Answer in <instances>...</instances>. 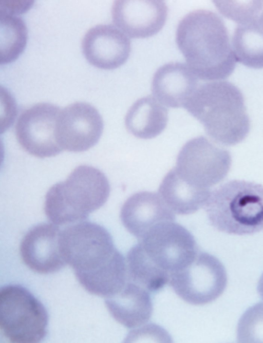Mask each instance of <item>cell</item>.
I'll return each mask as SVG.
<instances>
[{
	"label": "cell",
	"instance_id": "4",
	"mask_svg": "<svg viewBox=\"0 0 263 343\" xmlns=\"http://www.w3.org/2000/svg\"><path fill=\"white\" fill-rule=\"evenodd\" d=\"M110 190L108 180L101 170L91 166H79L65 181L48 190L45 214L57 225L83 221L105 203Z\"/></svg>",
	"mask_w": 263,
	"mask_h": 343
},
{
	"label": "cell",
	"instance_id": "26",
	"mask_svg": "<svg viewBox=\"0 0 263 343\" xmlns=\"http://www.w3.org/2000/svg\"><path fill=\"white\" fill-rule=\"evenodd\" d=\"M258 293L263 301V273L260 276L257 285Z\"/></svg>",
	"mask_w": 263,
	"mask_h": 343
},
{
	"label": "cell",
	"instance_id": "25",
	"mask_svg": "<svg viewBox=\"0 0 263 343\" xmlns=\"http://www.w3.org/2000/svg\"><path fill=\"white\" fill-rule=\"evenodd\" d=\"M10 3L9 1H0V14L14 15L24 13L31 7L32 3Z\"/></svg>",
	"mask_w": 263,
	"mask_h": 343
},
{
	"label": "cell",
	"instance_id": "8",
	"mask_svg": "<svg viewBox=\"0 0 263 343\" xmlns=\"http://www.w3.org/2000/svg\"><path fill=\"white\" fill-rule=\"evenodd\" d=\"M139 242L152 262L170 276L189 265L199 252L193 235L174 221L155 225Z\"/></svg>",
	"mask_w": 263,
	"mask_h": 343
},
{
	"label": "cell",
	"instance_id": "10",
	"mask_svg": "<svg viewBox=\"0 0 263 343\" xmlns=\"http://www.w3.org/2000/svg\"><path fill=\"white\" fill-rule=\"evenodd\" d=\"M60 111L53 104L40 103L21 113L16 123L15 135L25 151L39 158L51 157L61 152L56 137Z\"/></svg>",
	"mask_w": 263,
	"mask_h": 343
},
{
	"label": "cell",
	"instance_id": "27",
	"mask_svg": "<svg viewBox=\"0 0 263 343\" xmlns=\"http://www.w3.org/2000/svg\"><path fill=\"white\" fill-rule=\"evenodd\" d=\"M259 21L262 26L263 27V9L261 11L259 16Z\"/></svg>",
	"mask_w": 263,
	"mask_h": 343
},
{
	"label": "cell",
	"instance_id": "15",
	"mask_svg": "<svg viewBox=\"0 0 263 343\" xmlns=\"http://www.w3.org/2000/svg\"><path fill=\"white\" fill-rule=\"evenodd\" d=\"M174 213L159 194L143 191L127 198L122 206L120 219L128 232L140 240L155 225L174 221Z\"/></svg>",
	"mask_w": 263,
	"mask_h": 343
},
{
	"label": "cell",
	"instance_id": "6",
	"mask_svg": "<svg viewBox=\"0 0 263 343\" xmlns=\"http://www.w3.org/2000/svg\"><path fill=\"white\" fill-rule=\"evenodd\" d=\"M48 315L44 305L28 290L10 284L0 290V327L12 342L34 343L47 332Z\"/></svg>",
	"mask_w": 263,
	"mask_h": 343
},
{
	"label": "cell",
	"instance_id": "1",
	"mask_svg": "<svg viewBox=\"0 0 263 343\" xmlns=\"http://www.w3.org/2000/svg\"><path fill=\"white\" fill-rule=\"evenodd\" d=\"M176 41L198 79L218 81L233 72L237 61L228 31L215 12L198 9L187 13L178 25Z\"/></svg>",
	"mask_w": 263,
	"mask_h": 343
},
{
	"label": "cell",
	"instance_id": "2",
	"mask_svg": "<svg viewBox=\"0 0 263 343\" xmlns=\"http://www.w3.org/2000/svg\"><path fill=\"white\" fill-rule=\"evenodd\" d=\"M183 107L217 143L234 145L250 129L243 94L233 83L213 81L198 86Z\"/></svg>",
	"mask_w": 263,
	"mask_h": 343
},
{
	"label": "cell",
	"instance_id": "24",
	"mask_svg": "<svg viewBox=\"0 0 263 343\" xmlns=\"http://www.w3.org/2000/svg\"><path fill=\"white\" fill-rule=\"evenodd\" d=\"M237 336L240 342H263V303L250 308L241 316Z\"/></svg>",
	"mask_w": 263,
	"mask_h": 343
},
{
	"label": "cell",
	"instance_id": "19",
	"mask_svg": "<svg viewBox=\"0 0 263 343\" xmlns=\"http://www.w3.org/2000/svg\"><path fill=\"white\" fill-rule=\"evenodd\" d=\"M167 122V110L151 96L137 100L130 107L125 117L127 131L142 139H150L159 135L165 129Z\"/></svg>",
	"mask_w": 263,
	"mask_h": 343
},
{
	"label": "cell",
	"instance_id": "3",
	"mask_svg": "<svg viewBox=\"0 0 263 343\" xmlns=\"http://www.w3.org/2000/svg\"><path fill=\"white\" fill-rule=\"evenodd\" d=\"M61 252L83 287L107 275L123 255L116 248L112 237L103 226L81 221L61 230Z\"/></svg>",
	"mask_w": 263,
	"mask_h": 343
},
{
	"label": "cell",
	"instance_id": "18",
	"mask_svg": "<svg viewBox=\"0 0 263 343\" xmlns=\"http://www.w3.org/2000/svg\"><path fill=\"white\" fill-rule=\"evenodd\" d=\"M159 194L168 207L178 215L195 213L204 207L211 194L210 189L195 187L183 180L175 168L164 176L159 187Z\"/></svg>",
	"mask_w": 263,
	"mask_h": 343
},
{
	"label": "cell",
	"instance_id": "11",
	"mask_svg": "<svg viewBox=\"0 0 263 343\" xmlns=\"http://www.w3.org/2000/svg\"><path fill=\"white\" fill-rule=\"evenodd\" d=\"M103 130V122L98 111L88 103L77 102L61 110L56 137L62 149L82 152L97 143Z\"/></svg>",
	"mask_w": 263,
	"mask_h": 343
},
{
	"label": "cell",
	"instance_id": "5",
	"mask_svg": "<svg viewBox=\"0 0 263 343\" xmlns=\"http://www.w3.org/2000/svg\"><path fill=\"white\" fill-rule=\"evenodd\" d=\"M211 224L219 231L251 235L263 229V185L232 180L211 192L204 206Z\"/></svg>",
	"mask_w": 263,
	"mask_h": 343
},
{
	"label": "cell",
	"instance_id": "14",
	"mask_svg": "<svg viewBox=\"0 0 263 343\" xmlns=\"http://www.w3.org/2000/svg\"><path fill=\"white\" fill-rule=\"evenodd\" d=\"M61 231L53 223H40L30 228L20 245L21 255L26 265L42 274L62 269L66 263L60 250Z\"/></svg>",
	"mask_w": 263,
	"mask_h": 343
},
{
	"label": "cell",
	"instance_id": "22",
	"mask_svg": "<svg viewBox=\"0 0 263 343\" xmlns=\"http://www.w3.org/2000/svg\"><path fill=\"white\" fill-rule=\"evenodd\" d=\"M0 63L15 61L24 50L27 29L23 20L14 15L0 14Z\"/></svg>",
	"mask_w": 263,
	"mask_h": 343
},
{
	"label": "cell",
	"instance_id": "9",
	"mask_svg": "<svg viewBox=\"0 0 263 343\" xmlns=\"http://www.w3.org/2000/svg\"><path fill=\"white\" fill-rule=\"evenodd\" d=\"M168 282L185 302L203 305L213 301L222 294L227 286V275L218 259L199 251L189 265L170 275Z\"/></svg>",
	"mask_w": 263,
	"mask_h": 343
},
{
	"label": "cell",
	"instance_id": "23",
	"mask_svg": "<svg viewBox=\"0 0 263 343\" xmlns=\"http://www.w3.org/2000/svg\"><path fill=\"white\" fill-rule=\"evenodd\" d=\"M214 3L221 14L237 24L256 18L263 9V1H215Z\"/></svg>",
	"mask_w": 263,
	"mask_h": 343
},
{
	"label": "cell",
	"instance_id": "16",
	"mask_svg": "<svg viewBox=\"0 0 263 343\" xmlns=\"http://www.w3.org/2000/svg\"><path fill=\"white\" fill-rule=\"evenodd\" d=\"M198 78L186 64L170 62L160 67L152 82L153 97L163 105L183 107L197 88Z\"/></svg>",
	"mask_w": 263,
	"mask_h": 343
},
{
	"label": "cell",
	"instance_id": "21",
	"mask_svg": "<svg viewBox=\"0 0 263 343\" xmlns=\"http://www.w3.org/2000/svg\"><path fill=\"white\" fill-rule=\"evenodd\" d=\"M126 262L127 281L142 287L151 293L160 291L169 281L170 274L152 262L140 242L129 250Z\"/></svg>",
	"mask_w": 263,
	"mask_h": 343
},
{
	"label": "cell",
	"instance_id": "13",
	"mask_svg": "<svg viewBox=\"0 0 263 343\" xmlns=\"http://www.w3.org/2000/svg\"><path fill=\"white\" fill-rule=\"evenodd\" d=\"M82 52L92 65L114 69L123 65L131 51L129 37L116 26L100 24L90 29L82 42Z\"/></svg>",
	"mask_w": 263,
	"mask_h": 343
},
{
	"label": "cell",
	"instance_id": "7",
	"mask_svg": "<svg viewBox=\"0 0 263 343\" xmlns=\"http://www.w3.org/2000/svg\"><path fill=\"white\" fill-rule=\"evenodd\" d=\"M230 152L203 136L189 140L178 155L174 167L189 184L209 189L222 181L230 169Z\"/></svg>",
	"mask_w": 263,
	"mask_h": 343
},
{
	"label": "cell",
	"instance_id": "12",
	"mask_svg": "<svg viewBox=\"0 0 263 343\" xmlns=\"http://www.w3.org/2000/svg\"><path fill=\"white\" fill-rule=\"evenodd\" d=\"M167 12L165 3L158 0H117L111 10L116 26L132 38L157 33L165 24Z\"/></svg>",
	"mask_w": 263,
	"mask_h": 343
},
{
	"label": "cell",
	"instance_id": "17",
	"mask_svg": "<svg viewBox=\"0 0 263 343\" xmlns=\"http://www.w3.org/2000/svg\"><path fill=\"white\" fill-rule=\"evenodd\" d=\"M151 293L129 281L117 294L105 298L113 318L128 328L136 329L149 321L153 311Z\"/></svg>",
	"mask_w": 263,
	"mask_h": 343
},
{
	"label": "cell",
	"instance_id": "20",
	"mask_svg": "<svg viewBox=\"0 0 263 343\" xmlns=\"http://www.w3.org/2000/svg\"><path fill=\"white\" fill-rule=\"evenodd\" d=\"M259 16L237 24L232 40L236 61L255 69L263 68V27Z\"/></svg>",
	"mask_w": 263,
	"mask_h": 343
}]
</instances>
